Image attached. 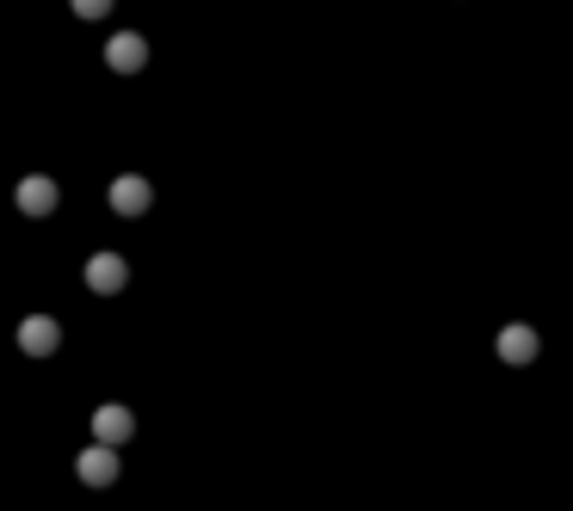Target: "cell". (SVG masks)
I'll return each mask as SVG.
<instances>
[{
    "label": "cell",
    "instance_id": "obj_1",
    "mask_svg": "<svg viewBox=\"0 0 573 511\" xmlns=\"http://www.w3.org/2000/svg\"><path fill=\"white\" fill-rule=\"evenodd\" d=\"M56 345H63V326L49 321V314H25L19 321V352L25 357H49Z\"/></svg>",
    "mask_w": 573,
    "mask_h": 511
},
{
    "label": "cell",
    "instance_id": "obj_2",
    "mask_svg": "<svg viewBox=\"0 0 573 511\" xmlns=\"http://www.w3.org/2000/svg\"><path fill=\"white\" fill-rule=\"evenodd\" d=\"M130 284V265L118 259V253H93V259H87V290L93 296H118Z\"/></svg>",
    "mask_w": 573,
    "mask_h": 511
},
{
    "label": "cell",
    "instance_id": "obj_3",
    "mask_svg": "<svg viewBox=\"0 0 573 511\" xmlns=\"http://www.w3.org/2000/svg\"><path fill=\"white\" fill-rule=\"evenodd\" d=\"M148 203H155V186H148L142 173H124V179H111V210H118V216H142Z\"/></svg>",
    "mask_w": 573,
    "mask_h": 511
},
{
    "label": "cell",
    "instance_id": "obj_4",
    "mask_svg": "<svg viewBox=\"0 0 573 511\" xmlns=\"http://www.w3.org/2000/svg\"><path fill=\"white\" fill-rule=\"evenodd\" d=\"M130 437H136V413H130V407H99L93 413V444H130Z\"/></svg>",
    "mask_w": 573,
    "mask_h": 511
},
{
    "label": "cell",
    "instance_id": "obj_5",
    "mask_svg": "<svg viewBox=\"0 0 573 511\" xmlns=\"http://www.w3.org/2000/svg\"><path fill=\"white\" fill-rule=\"evenodd\" d=\"M19 216H49V210H56V198H63V191H56V179H44V173H32V179H19Z\"/></svg>",
    "mask_w": 573,
    "mask_h": 511
},
{
    "label": "cell",
    "instance_id": "obj_6",
    "mask_svg": "<svg viewBox=\"0 0 573 511\" xmlns=\"http://www.w3.org/2000/svg\"><path fill=\"white\" fill-rule=\"evenodd\" d=\"M80 480H87V487H118V449L87 444L80 449Z\"/></svg>",
    "mask_w": 573,
    "mask_h": 511
},
{
    "label": "cell",
    "instance_id": "obj_7",
    "mask_svg": "<svg viewBox=\"0 0 573 511\" xmlns=\"http://www.w3.org/2000/svg\"><path fill=\"white\" fill-rule=\"evenodd\" d=\"M106 63L118 68V75H136V68L148 63V44H142L136 32H118V37L106 44Z\"/></svg>",
    "mask_w": 573,
    "mask_h": 511
},
{
    "label": "cell",
    "instance_id": "obj_8",
    "mask_svg": "<svg viewBox=\"0 0 573 511\" xmlns=\"http://www.w3.org/2000/svg\"><path fill=\"white\" fill-rule=\"evenodd\" d=\"M499 357L530 364V357H537V333H530V326H506V333H499Z\"/></svg>",
    "mask_w": 573,
    "mask_h": 511
},
{
    "label": "cell",
    "instance_id": "obj_9",
    "mask_svg": "<svg viewBox=\"0 0 573 511\" xmlns=\"http://www.w3.org/2000/svg\"><path fill=\"white\" fill-rule=\"evenodd\" d=\"M75 13H80V19H106L111 0H75Z\"/></svg>",
    "mask_w": 573,
    "mask_h": 511
}]
</instances>
